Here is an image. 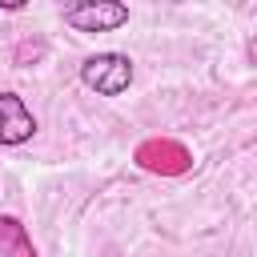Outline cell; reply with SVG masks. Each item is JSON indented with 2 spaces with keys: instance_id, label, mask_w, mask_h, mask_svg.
<instances>
[{
  "instance_id": "obj_4",
  "label": "cell",
  "mask_w": 257,
  "mask_h": 257,
  "mask_svg": "<svg viewBox=\"0 0 257 257\" xmlns=\"http://www.w3.org/2000/svg\"><path fill=\"white\" fill-rule=\"evenodd\" d=\"M36 133V116L24 104V96L0 88V145H24Z\"/></svg>"
},
{
  "instance_id": "obj_7",
  "label": "cell",
  "mask_w": 257,
  "mask_h": 257,
  "mask_svg": "<svg viewBox=\"0 0 257 257\" xmlns=\"http://www.w3.org/2000/svg\"><path fill=\"white\" fill-rule=\"evenodd\" d=\"M245 52H249V60H253V64H257V36H253V40H249V48H245Z\"/></svg>"
},
{
  "instance_id": "obj_3",
  "label": "cell",
  "mask_w": 257,
  "mask_h": 257,
  "mask_svg": "<svg viewBox=\"0 0 257 257\" xmlns=\"http://www.w3.org/2000/svg\"><path fill=\"white\" fill-rule=\"evenodd\" d=\"M64 24L72 32H116L120 24H128V4L116 0H80L64 8Z\"/></svg>"
},
{
  "instance_id": "obj_2",
  "label": "cell",
  "mask_w": 257,
  "mask_h": 257,
  "mask_svg": "<svg viewBox=\"0 0 257 257\" xmlns=\"http://www.w3.org/2000/svg\"><path fill=\"white\" fill-rule=\"evenodd\" d=\"M133 161L145 173H157V177H181V173L193 169V153L181 141H173V137H149V141H141L137 153H133Z\"/></svg>"
},
{
  "instance_id": "obj_6",
  "label": "cell",
  "mask_w": 257,
  "mask_h": 257,
  "mask_svg": "<svg viewBox=\"0 0 257 257\" xmlns=\"http://www.w3.org/2000/svg\"><path fill=\"white\" fill-rule=\"evenodd\" d=\"M28 52H32V60H36V56H44V40H32V44L24 40V44L16 48V64H24V60H28Z\"/></svg>"
},
{
  "instance_id": "obj_5",
  "label": "cell",
  "mask_w": 257,
  "mask_h": 257,
  "mask_svg": "<svg viewBox=\"0 0 257 257\" xmlns=\"http://www.w3.org/2000/svg\"><path fill=\"white\" fill-rule=\"evenodd\" d=\"M0 257H40L28 229L16 217H0Z\"/></svg>"
},
{
  "instance_id": "obj_1",
  "label": "cell",
  "mask_w": 257,
  "mask_h": 257,
  "mask_svg": "<svg viewBox=\"0 0 257 257\" xmlns=\"http://www.w3.org/2000/svg\"><path fill=\"white\" fill-rule=\"evenodd\" d=\"M80 80L96 96H120L133 84V60L124 52H96L80 64Z\"/></svg>"
}]
</instances>
